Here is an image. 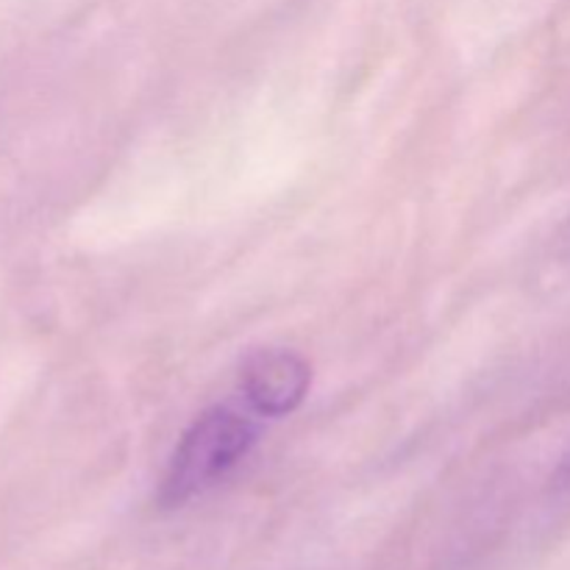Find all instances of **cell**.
<instances>
[{"mask_svg":"<svg viewBox=\"0 0 570 570\" xmlns=\"http://www.w3.org/2000/svg\"><path fill=\"white\" fill-rule=\"evenodd\" d=\"M254 443L256 426L250 417L228 406L200 412L181 434L167 462L159 501L165 507H184L187 501L209 493L248 456Z\"/></svg>","mask_w":570,"mask_h":570,"instance_id":"1","label":"cell"},{"mask_svg":"<svg viewBox=\"0 0 570 570\" xmlns=\"http://www.w3.org/2000/svg\"><path fill=\"white\" fill-rule=\"evenodd\" d=\"M312 384V367L298 351L259 348L243 362L239 387L245 401L259 415H289L306 399Z\"/></svg>","mask_w":570,"mask_h":570,"instance_id":"2","label":"cell"},{"mask_svg":"<svg viewBox=\"0 0 570 570\" xmlns=\"http://www.w3.org/2000/svg\"><path fill=\"white\" fill-rule=\"evenodd\" d=\"M554 488L560 490V493H568L570 495V449L566 451V456H562V460H560V468H557Z\"/></svg>","mask_w":570,"mask_h":570,"instance_id":"3","label":"cell"}]
</instances>
